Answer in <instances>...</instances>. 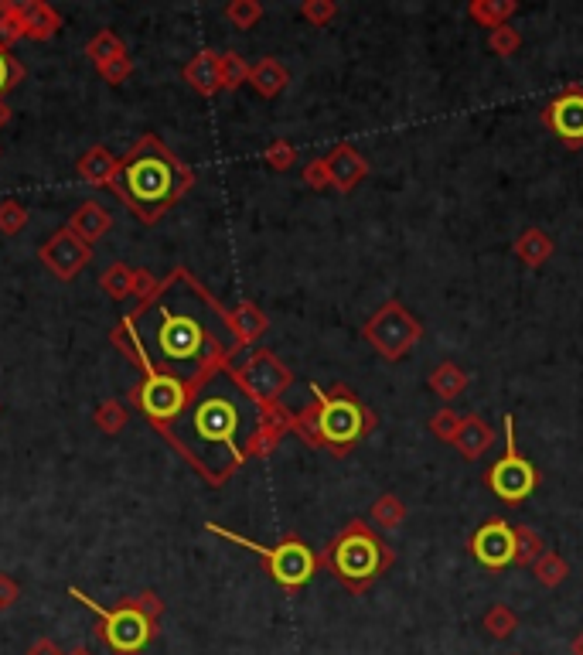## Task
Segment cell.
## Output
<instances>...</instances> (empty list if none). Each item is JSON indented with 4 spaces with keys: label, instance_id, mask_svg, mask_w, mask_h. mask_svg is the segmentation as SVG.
I'll list each match as a JSON object with an SVG mask.
<instances>
[{
    "label": "cell",
    "instance_id": "cell-48",
    "mask_svg": "<svg viewBox=\"0 0 583 655\" xmlns=\"http://www.w3.org/2000/svg\"><path fill=\"white\" fill-rule=\"evenodd\" d=\"M69 655H93V652H89V649H72Z\"/></svg>",
    "mask_w": 583,
    "mask_h": 655
},
{
    "label": "cell",
    "instance_id": "cell-49",
    "mask_svg": "<svg viewBox=\"0 0 583 655\" xmlns=\"http://www.w3.org/2000/svg\"><path fill=\"white\" fill-rule=\"evenodd\" d=\"M515 655H519V652H515Z\"/></svg>",
    "mask_w": 583,
    "mask_h": 655
},
{
    "label": "cell",
    "instance_id": "cell-14",
    "mask_svg": "<svg viewBox=\"0 0 583 655\" xmlns=\"http://www.w3.org/2000/svg\"><path fill=\"white\" fill-rule=\"evenodd\" d=\"M543 120L566 147H583V86H570L563 96H556L546 106Z\"/></svg>",
    "mask_w": 583,
    "mask_h": 655
},
{
    "label": "cell",
    "instance_id": "cell-35",
    "mask_svg": "<svg viewBox=\"0 0 583 655\" xmlns=\"http://www.w3.org/2000/svg\"><path fill=\"white\" fill-rule=\"evenodd\" d=\"M226 18L236 24V28L246 31V28H253V24L263 18V7L253 4V0H236V4L226 7Z\"/></svg>",
    "mask_w": 583,
    "mask_h": 655
},
{
    "label": "cell",
    "instance_id": "cell-16",
    "mask_svg": "<svg viewBox=\"0 0 583 655\" xmlns=\"http://www.w3.org/2000/svg\"><path fill=\"white\" fill-rule=\"evenodd\" d=\"M491 444H495V430H491L485 420L478 417V413L464 417V424H461V430H457V437H454L457 451H461L468 461H478Z\"/></svg>",
    "mask_w": 583,
    "mask_h": 655
},
{
    "label": "cell",
    "instance_id": "cell-20",
    "mask_svg": "<svg viewBox=\"0 0 583 655\" xmlns=\"http://www.w3.org/2000/svg\"><path fill=\"white\" fill-rule=\"evenodd\" d=\"M553 239L546 236L543 229H526L519 239H515V256H519L526 267H543V263L553 256Z\"/></svg>",
    "mask_w": 583,
    "mask_h": 655
},
{
    "label": "cell",
    "instance_id": "cell-30",
    "mask_svg": "<svg viewBox=\"0 0 583 655\" xmlns=\"http://www.w3.org/2000/svg\"><path fill=\"white\" fill-rule=\"evenodd\" d=\"M103 290L110 297H127V294H133L137 290V270H130V267H123V263H113L110 270L103 273Z\"/></svg>",
    "mask_w": 583,
    "mask_h": 655
},
{
    "label": "cell",
    "instance_id": "cell-6",
    "mask_svg": "<svg viewBox=\"0 0 583 655\" xmlns=\"http://www.w3.org/2000/svg\"><path fill=\"white\" fill-rule=\"evenodd\" d=\"M205 529L236 546H246L249 553H256V557L266 563V574L277 580L283 591H297V587L311 584V577L318 574V567H321V557L301 540V536H283L277 546H263V543L249 540V536L232 533L226 526H215V522H208Z\"/></svg>",
    "mask_w": 583,
    "mask_h": 655
},
{
    "label": "cell",
    "instance_id": "cell-12",
    "mask_svg": "<svg viewBox=\"0 0 583 655\" xmlns=\"http://www.w3.org/2000/svg\"><path fill=\"white\" fill-rule=\"evenodd\" d=\"M468 550L485 570H505L508 563H515V526H508L505 519H488L474 529Z\"/></svg>",
    "mask_w": 583,
    "mask_h": 655
},
{
    "label": "cell",
    "instance_id": "cell-41",
    "mask_svg": "<svg viewBox=\"0 0 583 655\" xmlns=\"http://www.w3.org/2000/svg\"><path fill=\"white\" fill-rule=\"evenodd\" d=\"M96 424L103 427L106 434H116V430L123 427V410H120V403H106V406H99Z\"/></svg>",
    "mask_w": 583,
    "mask_h": 655
},
{
    "label": "cell",
    "instance_id": "cell-2",
    "mask_svg": "<svg viewBox=\"0 0 583 655\" xmlns=\"http://www.w3.org/2000/svg\"><path fill=\"white\" fill-rule=\"evenodd\" d=\"M273 410L277 406H263L226 366L191 389L188 406L164 434L208 482L222 485L256 454Z\"/></svg>",
    "mask_w": 583,
    "mask_h": 655
},
{
    "label": "cell",
    "instance_id": "cell-43",
    "mask_svg": "<svg viewBox=\"0 0 583 655\" xmlns=\"http://www.w3.org/2000/svg\"><path fill=\"white\" fill-rule=\"evenodd\" d=\"M130 604H133V608H137L144 618H151V621L161 618V611H164V604L157 601V594H151V591H147V594H140V598H130Z\"/></svg>",
    "mask_w": 583,
    "mask_h": 655
},
{
    "label": "cell",
    "instance_id": "cell-34",
    "mask_svg": "<svg viewBox=\"0 0 583 655\" xmlns=\"http://www.w3.org/2000/svg\"><path fill=\"white\" fill-rule=\"evenodd\" d=\"M488 45H491V52H495V55H502V58H512L515 52H519V45H522V35H519V31L512 28V24H502V28H495V31H491Z\"/></svg>",
    "mask_w": 583,
    "mask_h": 655
},
{
    "label": "cell",
    "instance_id": "cell-17",
    "mask_svg": "<svg viewBox=\"0 0 583 655\" xmlns=\"http://www.w3.org/2000/svg\"><path fill=\"white\" fill-rule=\"evenodd\" d=\"M185 79L191 82V89H198L202 96H212L215 89H222V62L215 52H198L188 62Z\"/></svg>",
    "mask_w": 583,
    "mask_h": 655
},
{
    "label": "cell",
    "instance_id": "cell-46",
    "mask_svg": "<svg viewBox=\"0 0 583 655\" xmlns=\"http://www.w3.org/2000/svg\"><path fill=\"white\" fill-rule=\"evenodd\" d=\"M573 655H583V632L573 638Z\"/></svg>",
    "mask_w": 583,
    "mask_h": 655
},
{
    "label": "cell",
    "instance_id": "cell-47",
    "mask_svg": "<svg viewBox=\"0 0 583 655\" xmlns=\"http://www.w3.org/2000/svg\"><path fill=\"white\" fill-rule=\"evenodd\" d=\"M7 120H11V113H7V106H4V103H0V127H4V123H7Z\"/></svg>",
    "mask_w": 583,
    "mask_h": 655
},
{
    "label": "cell",
    "instance_id": "cell-32",
    "mask_svg": "<svg viewBox=\"0 0 583 655\" xmlns=\"http://www.w3.org/2000/svg\"><path fill=\"white\" fill-rule=\"evenodd\" d=\"M86 52L93 55L96 65H106V62H113V58L127 55V52H123V45H120V38H116L113 31H103V35H96L93 41H89Z\"/></svg>",
    "mask_w": 583,
    "mask_h": 655
},
{
    "label": "cell",
    "instance_id": "cell-10",
    "mask_svg": "<svg viewBox=\"0 0 583 655\" xmlns=\"http://www.w3.org/2000/svg\"><path fill=\"white\" fill-rule=\"evenodd\" d=\"M236 376H239V383H243L263 406H280V396L287 393L290 383H294L290 369L283 366L273 352H266V348L249 352V359L236 369Z\"/></svg>",
    "mask_w": 583,
    "mask_h": 655
},
{
    "label": "cell",
    "instance_id": "cell-36",
    "mask_svg": "<svg viewBox=\"0 0 583 655\" xmlns=\"http://www.w3.org/2000/svg\"><path fill=\"white\" fill-rule=\"evenodd\" d=\"M294 161H297V151H294V144H287V140H277V144L266 147V164H270V168L287 171Z\"/></svg>",
    "mask_w": 583,
    "mask_h": 655
},
{
    "label": "cell",
    "instance_id": "cell-3",
    "mask_svg": "<svg viewBox=\"0 0 583 655\" xmlns=\"http://www.w3.org/2000/svg\"><path fill=\"white\" fill-rule=\"evenodd\" d=\"M195 174L157 137H144L116 164L113 188L144 222H157L191 188Z\"/></svg>",
    "mask_w": 583,
    "mask_h": 655
},
{
    "label": "cell",
    "instance_id": "cell-4",
    "mask_svg": "<svg viewBox=\"0 0 583 655\" xmlns=\"http://www.w3.org/2000/svg\"><path fill=\"white\" fill-rule=\"evenodd\" d=\"M311 396L314 403L307 410L294 413V424H290V430L297 437H304L307 444L324 447V451L341 458V454H348L358 441H365L376 430V413L365 403H358L352 389L311 386Z\"/></svg>",
    "mask_w": 583,
    "mask_h": 655
},
{
    "label": "cell",
    "instance_id": "cell-24",
    "mask_svg": "<svg viewBox=\"0 0 583 655\" xmlns=\"http://www.w3.org/2000/svg\"><path fill=\"white\" fill-rule=\"evenodd\" d=\"M515 11H519V4H512V0H474V4L468 7L471 18L488 31L508 24V18H512Z\"/></svg>",
    "mask_w": 583,
    "mask_h": 655
},
{
    "label": "cell",
    "instance_id": "cell-39",
    "mask_svg": "<svg viewBox=\"0 0 583 655\" xmlns=\"http://www.w3.org/2000/svg\"><path fill=\"white\" fill-rule=\"evenodd\" d=\"M301 14L311 24H318V28H324V24H328L331 18H335L338 14V7L335 4H328V0H307V4L301 7Z\"/></svg>",
    "mask_w": 583,
    "mask_h": 655
},
{
    "label": "cell",
    "instance_id": "cell-42",
    "mask_svg": "<svg viewBox=\"0 0 583 655\" xmlns=\"http://www.w3.org/2000/svg\"><path fill=\"white\" fill-rule=\"evenodd\" d=\"M99 72L106 76V82H123L130 76V58L127 55H120V58H113V62H106V65H99Z\"/></svg>",
    "mask_w": 583,
    "mask_h": 655
},
{
    "label": "cell",
    "instance_id": "cell-7",
    "mask_svg": "<svg viewBox=\"0 0 583 655\" xmlns=\"http://www.w3.org/2000/svg\"><path fill=\"white\" fill-rule=\"evenodd\" d=\"M72 598L82 601L86 608H93L96 615L103 618V625H99V642H103L113 655H140L144 645L154 638V621L140 615L130 601L116 604V608H99L93 598H86L76 587H72Z\"/></svg>",
    "mask_w": 583,
    "mask_h": 655
},
{
    "label": "cell",
    "instance_id": "cell-18",
    "mask_svg": "<svg viewBox=\"0 0 583 655\" xmlns=\"http://www.w3.org/2000/svg\"><path fill=\"white\" fill-rule=\"evenodd\" d=\"M427 383H430L433 393L440 396V400L451 403V400H457V396L464 393V389H468L471 379H468V372L457 366V362H440V366L430 372Z\"/></svg>",
    "mask_w": 583,
    "mask_h": 655
},
{
    "label": "cell",
    "instance_id": "cell-15",
    "mask_svg": "<svg viewBox=\"0 0 583 655\" xmlns=\"http://www.w3.org/2000/svg\"><path fill=\"white\" fill-rule=\"evenodd\" d=\"M324 164H328L331 188H338V192H352L358 181L369 174V164H365V157L352 144H338L335 151L324 157Z\"/></svg>",
    "mask_w": 583,
    "mask_h": 655
},
{
    "label": "cell",
    "instance_id": "cell-5",
    "mask_svg": "<svg viewBox=\"0 0 583 655\" xmlns=\"http://www.w3.org/2000/svg\"><path fill=\"white\" fill-rule=\"evenodd\" d=\"M321 563L352 594H365L396 563V550L386 546V540H382L365 519H352L335 540L328 543Z\"/></svg>",
    "mask_w": 583,
    "mask_h": 655
},
{
    "label": "cell",
    "instance_id": "cell-22",
    "mask_svg": "<svg viewBox=\"0 0 583 655\" xmlns=\"http://www.w3.org/2000/svg\"><path fill=\"white\" fill-rule=\"evenodd\" d=\"M229 321H232V328H236V335H239V342H243V345L256 342V338L270 328V325H266V314L249 301L239 304L236 311H229Z\"/></svg>",
    "mask_w": 583,
    "mask_h": 655
},
{
    "label": "cell",
    "instance_id": "cell-29",
    "mask_svg": "<svg viewBox=\"0 0 583 655\" xmlns=\"http://www.w3.org/2000/svg\"><path fill=\"white\" fill-rule=\"evenodd\" d=\"M532 574L539 577V584L543 587H560L563 580L570 577V567H566V560L556 550H546L543 557L532 563Z\"/></svg>",
    "mask_w": 583,
    "mask_h": 655
},
{
    "label": "cell",
    "instance_id": "cell-45",
    "mask_svg": "<svg viewBox=\"0 0 583 655\" xmlns=\"http://www.w3.org/2000/svg\"><path fill=\"white\" fill-rule=\"evenodd\" d=\"M28 655H62V649H58L52 638H38V642L28 649Z\"/></svg>",
    "mask_w": 583,
    "mask_h": 655
},
{
    "label": "cell",
    "instance_id": "cell-19",
    "mask_svg": "<svg viewBox=\"0 0 583 655\" xmlns=\"http://www.w3.org/2000/svg\"><path fill=\"white\" fill-rule=\"evenodd\" d=\"M249 82H253V89L260 96H277L283 93V86L290 82V72L283 69L277 58H263V62H256L253 69H249Z\"/></svg>",
    "mask_w": 583,
    "mask_h": 655
},
{
    "label": "cell",
    "instance_id": "cell-26",
    "mask_svg": "<svg viewBox=\"0 0 583 655\" xmlns=\"http://www.w3.org/2000/svg\"><path fill=\"white\" fill-rule=\"evenodd\" d=\"M481 628H485L491 638L505 642V638H512L515 628H519V615H515L508 604H491V608L485 611V618H481Z\"/></svg>",
    "mask_w": 583,
    "mask_h": 655
},
{
    "label": "cell",
    "instance_id": "cell-40",
    "mask_svg": "<svg viewBox=\"0 0 583 655\" xmlns=\"http://www.w3.org/2000/svg\"><path fill=\"white\" fill-rule=\"evenodd\" d=\"M304 181L314 188V192H324V188H331V178H328V164H324V157L321 161H311L304 168Z\"/></svg>",
    "mask_w": 583,
    "mask_h": 655
},
{
    "label": "cell",
    "instance_id": "cell-21",
    "mask_svg": "<svg viewBox=\"0 0 583 655\" xmlns=\"http://www.w3.org/2000/svg\"><path fill=\"white\" fill-rule=\"evenodd\" d=\"M69 229L76 232L79 239H86V243L89 239H99L106 229H110V212H106L99 202H86L76 215H72Z\"/></svg>",
    "mask_w": 583,
    "mask_h": 655
},
{
    "label": "cell",
    "instance_id": "cell-11",
    "mask_svg": "<svg viewBox=\"0 0 583 655\" xmlns=\"http://www.w3.org/2000/svg\"><path fill=\"white\" fill-rule=\"evenodd\" d=\"M188 400H191V386H185L181 379L161 376V372H147L144 383L137 386V406L161 430L181 417Z\"/></svg>",
    "mask_w": 583,
    "mask_h": 655
},
{
    "label": "cell",
    "instance_id": "cell-33",
    "mask_svg": "<svg viewBox=\"0 0 583 655\" xmlns=\"http://www.w3.org/2000/svg\"><path fill=\"white\" fill-rule=\"evenodd\" d=\"M219 62H222V89H236V86H243V82H249V65L243 62V55L226 52V55H219Z\"/></svg>",
    "mask_w": 583,
    "mask_h": 655
},
{
    "label": "cell",
    "instance_id": "cell-13",
    "mask_svg": "<svg viewBox=\"0 0 583 655\" xmlns=\"http://www.w3.org/2000/svg\"><path fill=\"white\" fill-rule=\"evenodd\" d=\"M89 256H93L89 243H86V239H79L72 229L55 232V236L41 246V263H45V267L62 280L76 277V273L89 263Z\"/></svg>",
    "mask_w": 583,
    "mask_h": 655
},
{
    "label": "cell",
    "instance_id": "cell-1",
    "mask_svg": "<svg viewBox=\"0 0 583 655\" xmlns=\"http://www.w3.org/2000/svg\"><path fill=\"white\" fill-rule=\"evenodd\" d=\"M151 372L181 379L195 389L212 372L226 369L243 348L229 311L208 290L178 270L147 294V301L123 321Z\"/></svg>",
    "mask_w": 583,
    "mask_h": 655
},
{
    "label": "cell",
    "instance_id": "cell-38",
    "mask_svg": "<svg viewBox=\"0 0 583 655\" xmlns=\"http://www.w3.org/2000/svg\"><path fill=\"white\" fill-rule=\"evenodd\" d=\"M24 222H28V212L21 209L18 202H4L0 205V232H18V229H24Z\"/></svg>",
    "mask_w": 583,
    "mask_h": 655
},
{
    "label": "cell",
    "instance_id": "cell-23",
    "mask_svg": "<svg viewBox=\"0 0 583 655\" xmlns=\"http://www.w3.org/2000/svg\"><path fill=\"white\" fill-rule=\"evenodd\" d=\"M21 18H24V31H28L31 38H52L58 31V14L52 11L48 4H41V0H31V4L21 7Z\"/></svg>",
    "mask_w": 583,
    "mask_h": 655
},
{
    "label": "cell",
    "instance_id": "cell-9",
    "mask_svg": "<svg viewBox=\"0 0 583 655\" xmlns=\"http://www.w3.org/2000/svg\"><path fill=\"white\" fill-rule=\"evenodd\" d=\"M362 335L369 338L382 359L396 362L423 338V325L399 301H386L369 321H365Z\"/></svg>",
    "mask_w": 583,
    "mask_h": 655
},
{
    "label": "cell",
    "instance_id": "cell-44",
    "mask_svg": "<svg viewBox=\"0 0 583 655\" xmlns=\"http://www.w3.org/2000/svg\"><path fill=\"white\" fill-rule=\"evenodd\" d=\"M14 601H18V584H14L11 577L0 574V611H7Z\"/></svg>",
    "mask_w": 583,
    "mask_h": 655
},
{
    "label": "cell",
    "instance_id": "cell-37",
    "mask_svg": "<svg viewBox=\"0 0 583 655\" xmlns=\"http://www.w3.org/2000/svg\"><path fill=\"white\" fill-rule=\"evenodd\" d=\"M21 76H24V69L18 65V58L7 52V48H0V96H4Z\"/></svg>",
    "mask_w": 583,
    "mask_h": 655
},
{
    "label": "cell",
    "instance_id": "cell-28",
    "mask_svg": "<svg viewBox=\"0 0 583 655\" xmlns=\"http://www.w3.org/2000/svg\"><path fill=\"white\" fill-rule=\"evenodd\" d=\"M543 553H546V543L536 529L515 526V563H519V567H532Z\"/></svg>",
    "mask_w": 583,
    "mask_h": 655
},
{
    "label": "cell",
    "instance_id": "cell-27",
    "mask_svg": "<svg viewBox=\"0 0 583 655\" xmlns=\"http://www.w3.org/2000/svg\"><path fill=\"white\" fill-rule=\"evenodd\" d=\"M369 519L376 522V529H399L403 526V519H406V505L396 499L393 492H386V495H379L376 505H372V512H369Z\"/></svg>",
    "mask_w": 583,
    "mask_h": 655
},
{
    "label": "cell",
    "instance_id": "cell-8",
    "mask_svg": "<svg viewBox=\"0 0 583 655\" xmlns=\"http://www.w3.org/2000/svg\"><path fill=\"white\" fill-rule=\"evenodd\" d=\"M539 485V471L529 458L519 454V444H515V417L508 413L505 417V454L488 468V488L495 499H502L508 505L529 499Z\"/></svg>",
    "mask_w": 583,
    "mask_h": 655
},
{
    "label": "cell",
    "instance_id": "cell-31",
    "mask_svg": "<svg viewBox=\"0 0 583 655\" xmlns=\"http://www.w3.org/2000/svg\"><path fill=\"white\" fill-rule=\"evenodd\" d=\"M461 424H464V417H461V413L451 410V406H444V410H437V413H433L430 430H433V437H440V441L454 444V437H457V430H461Z\"/></svg>",
    "mask_w": 583,
    "mask_h": 655
},
{
    "label": "cell",
    "instance_id": "cell-25",
    "mask_svg": "<svg viewBox=\"0 0 583 655\" xmlns=\"http://www.w3.org/2000/svg\"><path fill=\"white\" fill-rule=\"evenodd\" d=\"M79 174L86 181H93V185H106V181H113V174H116L113 154L106 151V147H93V151L79 161Z\"/></svg>",
    "mask_w": 583,
    "mask_h": 655
}]
</instances>
